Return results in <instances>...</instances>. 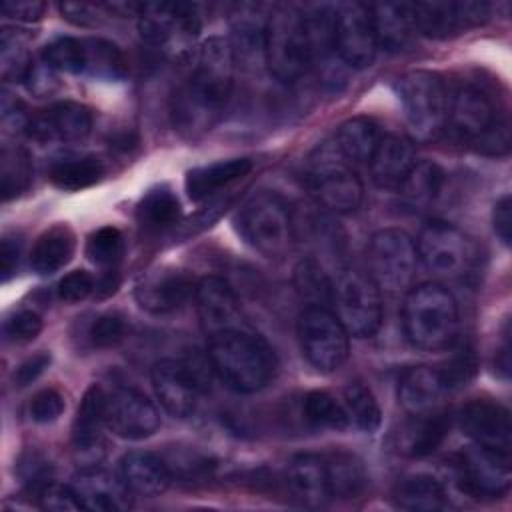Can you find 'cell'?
I'll list each match as a JSON object with an SVG mask.
<instances>
[{"instance_id": "6da1fadb", "label": "cell", "mask_w": 512, "mask_h": 512, "mask_svg": "<svg viewBox=\"0 0 512 512\" xmlns=\"http://www.w3.org/2000/svg\"><path fill=\"white\" fill-rule=\"evenodd\" d=\"M236 56L228 38H208L196 56L192 74L172 96L174 130L184 138H200L220 120L234 86Z\"/></svg>"}, {"instance_id": "7a4b0ae2", "label": "cell", "mask_w": 512, "mask_h": 512, "mask_svg": "<svg viewBox=\"0 0 512 512\" xmlns=\"http://www.w3.org/2000/svg\"><path fill=\"white\" fill-rule=\"evenodd\" d=\"M208 358L214 374L234 392L254 394L270 384L278 362L272 346L242 328L212 334Z\"/></svg>"}, {"instance_id": "3957f363", "label": "cell", "mask_w": 512, "mask_h": 512, "mask_svg": "<svg viewBox=\"0 0 512 512\" xmlns=\"http://www.w3.org/2000/svg\"><path fill=\"white\" fill-rule=\"evenodd\" d=\"M402 328L420 350L448 348L458 332V304L448 288L436 282L414 286L402 302Z\"/></svg>"}, {"instance_id": "277c9868", "label": "cell", "mask_w": 512, "mask_h": 512, "mask_svg": "<svg viewBox=\"0 0 512 512\" xmlns=\"http://www.w3.org/2000/svg\"><path fill=\"white\" fill-rule=\"evenodd\" d=\"M446 120L456 134L476 144L478 150L502 156L510 148V124L506 114L498 110L492 96L474 86H460L448 100Z\"/></svg>"}, {"instance_id": "5b68a950", "label": "cell", "mask_w": 512, "mask_h": 512, "mask_svg": "<svg viewBox=\"0 0 512 512\" xmlns=\"http://www.w3.org/2000/svg\"><path fill=\"white\" fill-rule=\"evenodd\" d=\"M314 60L304 12L296 6H274L264 34V62L282 82L300 78Z\"/></svg>"}, {"instance_id": "8992f818", "label": "cell", "mask_w": 512, "mask_h": 512, "mask_svg": "<svg viewBox=\"0 0 512 512\" xmlns=\"http://www.w3.org/2000/svg\"><path fill=\"white\" fill-rule=\"evenodd\" d=\"M238 236L266 258H280L292 244L290 208L274 192H256L234 218Z\"/></svg>"}, {"instance_id": "52a82bcc", "label": "cell", "mask_w": 512, "mask_h": 512, "mask_svg": "<svg viewBox=\"0 0 512 512\" xmlns=\"http://www.w3.org/2000/svg\"><path fill=\"white\" fill-rule=\"evenodd\" d=\"M416 252L428 272L450 280L470 276L480 262L476 242L454 224L440 220H432L420 230Z\"/></svg>"}, {"instance_id": "ba28073f", "label": "cell", "mask_w": 512, "mask_h": 512, "mask_svg": "<svg viewBox=\"0 0 512 512\" xmlns=\"http://www.w3.org/2000/svg\"><path fill=\"white\" fill-rule=\"evenodd\" d=\"M396 92L412 136L420 142L438 136L448 114V96L436 72H406L396 82Z\"/></svg>"}, {"instance_id": "9c48e42d", "label": "cell", "mask_w": 512, "mask_h": 512, "mask_svg": "<svg viewBox=\"0 0 512 512\" xmlns=\"http://www.w3.org/2000/svg\"><path fill=\"white\" fill-rule=\"evenodd\" d=\"M310 186L318 202L336 214L354 212L364 196L358 174L334 142H324L310 156Z\"/></svg>"}, {"instance_id": "30bf717a", "label": "cell", "mask_w": 512, "mask_h": 512, "mask_svg": "<svg viewBox=\"0 0 512 512\" xmlns=\"http://www.w3.org/2000/svg\"><path fill=\"white\" fill-rule=\"evenodd\" d=\"M368 276L380 292H408L416 276V242L400 228L378 230L368 244L366 252Z\"/></svg>"}, {"instance_id": "8fae6325", "label": "cell", "mask_w": 512, "mask_h": 512, "mask_svg": "<svg viewBox=\"0 0 512 512\" xmlns=\"http://www.w3.org/2000/svg\"><path fill=\"white\" fill-rule=\"evenodd\" d=\"M336 318L356 338H370L382 324V296L374 280L358 270H344L332 284Z\"/></svg>"}, {"instance_id": "7c38bea8", "label": "cell", "mask_w": 512, "mask_h": 512, "mask_svg": "<svg viewBox=\"0 0 512 512\" xmlns=\"http://www.w3.org/2000/svg\"><path fill=\"white\" fill-rule=\"evenodd\" d=\"M138 30L146 44L164 54H184L200 32V14L196 4H142Z\"/></svg>"}, {"instance_id": "4fadbf2b", "label": "cell", "mask_w": 512, "mask_h": 512, "mask_svg": "<svg viewBox=\"0 0 512 512\" xmlns=\"http://www.w3.org/2000/svg\"><path fill=\"white\" fill-rule=\"evenodd\" d=\"M302 356L320 372H336L348 358L350 334L328 308L308 306L298 318Z\"/></svg>"}, {"instance_id": "5bb4252c", "label": "cell", "mask_w": 512, "mask_h": 512, "mask_svg": "<svg viewBox=\"0 0 512 512\" xmlns=\"http://www.w3.org/2000/svg\"><path fill=\"white\" fill-rule=\"evenodd\" d=\"M458 480L476 498H500L510 490V452L490 446H470L458 456Z\"/></svg>"}, {"instance_id": "9a60e30c", "label": "cell", "mask_w": 512, "mask_h": 512, "mask_svg": "<svg viewBox=\"0 0 512 512\" xmlns=\"http://www.w3.org/2000/svg\"><path fill=\"white\" fill-rule=\"evenodd\" d=\"M334 50L352 68H366L376 56V36L370 8L360 2H344L334 8Z\"/></svg>"}, {"instance_id": "2e32d148", "label": "cell", "mask_w": 512, "mask_h": 512, "mask_svg": "<svg viewBox=\"0 0 512 512\" xmlns=\"http://www.w3.org/2000/svg\"><path fill=\"white\" fill-rule=\"evenodd\" d=\"M412 10L418 34L436 40L478 28L490 18L486 2H416Z\"/></svg>"}, {"instance_id": "e0dca14e", "label": "cell", "mask_w": 512, "mask_h": 512, "mask_svg": "<svg viewBox=\"0 0 512 512\" xmlns=\"http://www.w3.org/2000/svg\"><path fill=\"white\" fill-rule=\"evenodd\" d=\"M106 428L124 440H142L160 426L156 406L134 388H116L106 394Z\"/></svg>"}, {"instance_id": "ac0fdd59", "label": "cell", "mask_w": 512, "mask_h": 512, "mask_svg": "<svg viewBox=\"0 0 512 512\" xmlns=\"http://www.w3.org/2000/svg\"><path fill=\"white\" fill-rule=\"evenodd\" d=\"M194 290L196 282L186 270L158 266L138 280L134 298L150 314H168L182 308L194 296Z\"/></svg>"}, {"instance_id": "d6986e66", "label": "cell", "mask_w": 512, "mask_h": 512, "mask_svg": "<svg viewBox=\"0 0 512 512\" xmlns=\"http://www.w3.org/2000/svg\"><path fill=\"white\" fill-rule=\"evenodd\" d=\"M106 410V392L102 386L92 384L76 410L74 424H72V448L76 460L86 466H98L104 456V436L102 428L106 426L104 418Z\"/></svg>"}, {"instance_id": "ffe728a7", "label": "cell", "mask_w": 512, "mask_h": 512, "mask_svg": "<svg viewBox=\"0 0 512 512\" xmlns=\"http://www.w3.org/2000/svg\"><path fill=\"white\" fill-rule=\"evenodd\" d=\"M92 130V112L88 106L72 100L52 104L46 112L30 118L26 134L36 142H80Z\"/></svg>"}, {"instance_id": "44dd1931", "label": "cell", "mask_w": 512, "mask_h": 512, "mask_svg": "<svg viewBox=\"0 0 512 512\" xmlns=\"http://www.w3.org/2000/svg\"><path fill=\"white\" fill-rule=\"evenodd\" d=\"M194 300L200 324L208 336L240 328V304L224 278L206 276L196 282Z\"/></svg>"}, {"instance_id": "7402d4cb", "label": "cell", "mask_w": 512, "mask_h": 512, "mask_svg": "<svg viewBox=\"0 0 512 512\" xmlns=\"http://www.w3.org/2000/svg\"><path fill=\"white\" fill-rule=\"evenodd\" d=\"M458 420L462 432L476 444L510 452V414L502 404L474 398L462 406Z\"/></svg>"}, {"instance_id": "603a6c76", "label": "cell", "mask_w": 512, "mask_h": 512, "mask_svg": "<svg viewBox=\"0 0 512 512\" xmlns=\"http://www.w3.org/2000/svg\"><path fill=\"white\" fill-rule=\"evenodd\" d=\"M82 508L92 512H122L132 506V492L120 474H112L98 466L82 468L72 482Z\"/></svg>"}, {"instance_id": "cb8c5ba5", "label": "cell", "mask_w": 512, "mask_h": 512, "mask_svg": "<svg viewBox=\"0 0 512 512\" xmlns=\"http://www.w3.org/2000/svg\"><path fill=\"white\" fill-rule=\"evenodd\" d=\"M150 378L158 402L172 418H188L194 412L198 388L182 362L172 358L158 360Z\"/></svg>"}, {"instance_id": "d4e9b609", "label": "cell", "mask_w": 512, "mask_h": 512, "mask_svg": "<svg viewBox=\"0 0 512 512\" xmlns=\"http://www.w3.org/2000/svg\"><path fill=\"white\" fill-rule=\"evenodd\" d=\"M448 390L440 370L424 364L406 368L398 380V400L410 416L442 410Z\"/></svg>"}, {"instance_id": "484cf974", "label": "cell", "mask_w": 512, "mask_h": 512, "mask_svg": "<svg viewBox=\"0 0 512 512\" xmlns=\"http://www.w3.org/2000/svg\"><path fill=\"white\" fill-rule=\"evenodd\" d=\"M134 496L154 498L168 490L172 474L162 456L148 450H132L122 456L118 472Z\"/></svg>"}, {"instance_id": "4316f807", "label": "cell", "mask_w": 512, "mask_h": 512, "mask_svg": "<svg viewBox=\"0 0 512 512\" xmlns=\"http://www.w3.org/2000/svg\"><path fill=\"white\" fill-rule=\"evenodd\" d=\"M286 482L292 496L308 508H320L332 498L326 458L320 454L294 456L286 470Z\"/></svg>"}, {"instance_id": "83f0119b", "label": "cell", "mask_w": 512, "mask_h": 512, "mask_svg": "<svg viewBox=\"0 0 512 512\" xmlns=\"http://www.w3.org/2000/svg\"><path fill=\"white\" fill-rule=\"evenodd\" d=\"M368 8L378 46L388 52H400L412 46L418 36L412 4L384 2Z\"/></svg>"}, {"instance_id": "f1b7e54d", "label": "cell", "mask_w": 512, "mask_h": 512, "mask_svg": "<svg viewBox=\"0 0 512 512\" xmlns=\"http://www.w3.org/2000/svg\"><path fill=\"white\" fill-rule=\"evenodd\" d=\"M414 162L416 160L412 144L398 134H386L380 138L378 146L374 148L368 160L372 182L378 188L398 190L400 182L414 166Z\"/></svg>"}, {"instance_id": "f546056e", "label": "cell", "mask_w": 512, "mask_h": 512, "mask_svg": "<svg viewBox=\"0 0 512 512\" xmlns=\"http://www.w3.org/2000/svg\"><path fill=\"white\" fill-rule=\"evenodd\" d=\"M450 430V418L444 410L410 416V420L396 432V448L404 456L422 458L432 454Z\"/></svg>"}, {"instance_id": "4dcf8cb0", "label": "cell", "mask_w": 512, "mask_h": 512, "mask_svg": "<svg viewBox=\"0 0 512 512\" xmlns=\"http://www.w3.org/2000/svg\"><path fill=\"white\" fill-rule=\"evenodd\" d=\"M250 170H252L250 158H230V160H220V162L192 168L184 180L186 194L190 200H196V202L204 200L214 192H218L220 188L240 180Z\"/></svg>"}, {"instance_id": "1f68e13d", "label": "cell", "mask_w": 512, "mask_h": 512, "mask_svg": "<svg viewBox=\"0 0 512 512\" xmlns=\"http://www.w3.org/2000/svg\"><path fill=\"white\" fill-rule=\"evenodd\" d=\"M76 236L70 226L58 224L38 236L30 252V266L40 276H50L64 268L74 254Z\"/></svg>"}, {"instance_id": "d6a6232c", "label": "cell", "mask_w": 512, "mask_h": 512, "mask_svg": "<svg viewBox=\"0 0 512 512\" xmlns=\"http://www.w3.org/2000/svg\"><path fill=\"white\" fill-rule=\"evenodd\" d=\"M444 184L442 168L432 160L414 162L404 180L398 186L400 202L412 212L426 210L438 196Z\"/></svg>"}, {"instance_id": "836d02e7", "label": "cell", "mask_w": 512, "mask_h": 512, "mask_svg": "<svg viewBox=\"0 0 512 512\" xmlns=\"http://www.w3.org/2000/svg\"><path fill=\"white\" fill-rule=\"evenodd\" d=\"M394 504L412 512H436L450 506L446 488L428 474H414L398 482L394 488Z\"/></svg>"}, {"instance_id": "e575fe53", "label": "cell", "mask_w": 512, "mask_h": 512, "mask_svg": "<svg viewBox=\"0 0 512 512\" xmlns=\"http://www.w3.org/2000/svg\"><path fill=\"white\" fill-rule=\"evenodd\" d=\"M326 458L328 484L332 498L352 500L364 494L368 486V474L362 460L350 452H332Z\"/></svg>"}, {"instance_id": "d590c367", "label": "cell", "mask_w": 512, "mask_h": 512, "mask_svg": "<svg viewBox=\"0 0 512 512\" xmlns=\"http://www.w3.org/2000/svg\"><path fill=\"white\" fill-rule=\"evenodd\" d=\"M268 14L260 4H240L232 14V30H234V56H256L262 54L264 58V34Z\"/></svg>"}, {"instance_id": "8d00e7d4", "label": "cell", "mask_w": 512, "mask_h": 512, "mask_svg": "<svg viewBox=\"0 0 512 512\" xmlns=\"http://www.w3.org/2000/svg\"><path fill=\"white\" fill-rule=\"evenodd\" d=\"M104 166L96 156H68L50 164L48 180L64 192H78L100 182Z\"/></svg>"}, {"instance_id": "74e56055", "label": "cell", "mask_w": 512, "mask_h": 512, "mask_svg": "<svg viewBox=\"0 0 512 512\" xmlns=\"http://www.w3.org/2000/svg\"><path fill=\"white\" fill-rule=\"evenodd\" d=\"M382 134L370 118H350L340 124L334 144L348 162H368Z\"/></svg>"}, {"instance_id": "f35d334b", "label": "cell", "mask_w": 512, "mask_h": 512, "mask_svg": "<svg viewBox=\"0 0 512 512\" xmlns=\"http://www.w3.org/2000/svg\"><path fill=\"white\" fill-rule=\"evenodd\" d=\"M136 216L142 228L158 232L178 222L180 202L168 186H154L140 198Z\"/></svg>"}, {"instance_id": "ab89813d", "label": "cell", "mask_w": 512, "mask_h": 512, "mask_svg": "<svg viewBox=\"0 0 512 512\" xmlns=\"http://www.w3.org/2000/svg\"><path fill=\"white\" fill-rule=\"evenodd\" d=\"M84 40V74L96 80H122L128 72L120 48L104 38Z\"/></svg>"}, {"instance_id": "60d3db41", "label": "cell", "mask_w": 512, "mask_h": 512, "mask_svg": "<svg viewBox=\"0 0 512 512\" xmlns=\"http://www.w3.org/2000/svg\"><path fill=\"white\" fill-rule=\"evenodd\" d=\"M32 180V162L24 148L4 146L0 156V192L4 202L24 194Z\"/></svg>"}, {"instance_id": "b9f144b4", "label": "cell", "mask_w": 512, "mask_h": 512, "mask_svg": "<svg viewBox=\"0 0 512 512\" xmlns=\"http://www.w3.org/2000/svg\"><path fill=\"white\" fill-rule=\"evenodd\" d=\"M292 282L298 296L308 302V306L326 308V304H332V282L314 258H304L296 264Z\"/></svg>"}, {"instance_id": "7bdbcfd3", "label": "cell", "mask_w": 512, "mask_h": 512, "mask_svg": "<svg viewBox=\"0 0 512 512\" xmlns=\"http://www.w3.org/2000/svg\"><path fill=\"white\" fill-rule=\"evenodd\" d=\"M342 404H344L350 424H354L358 430L370 434L380 428V422H382L380 406H378L374 394L370 392V388H366L364 384H360V382L348 384L344 388Z\"/></svg>"}, {"instance_id": "ee69618b", "label": "cell", "mask_w": 512, "mask_h": 512, "mask_svg": "<svg viewBox=\"0 0 512 512\" xmlns=\"http://www.w3.org/2000/svg\"><path fill=\"white\" fill-rule=\"evenodd\" d=\"M302 412L312 426L330 428V430H344L350 426L348 414L344 404L338 402L332 394L324 390L308 392L302 404Z\"/></svg>"}, {"instance_id": "f6af8a7d", "label": "cell", "mask_w": 512, "mask_h": 512, "mask_svg": "<svg viewBox=\"0 0 512 512\" xmlns=\"http://www.w3.org/2000/svg\"><path fill=\"white\" fill-rule=\"evenodd\" d=\"M0 66H2V78L20 82L26 78L32 58L26 52V38L12 28L2 30L0 38Z\"/></svg>"}, {"instance_id": "bcb514c9", "label": "cell", "mask_w": 512, "mask_h": 512, "mask_svg": "<svg viewBox=\"0 0 512 512\" xmlns=\"http://www.w3.org/2000/svg\"><path fill=\"white\" fill-rule=\"evenodd\" d=\"M124 236L116 226H102L86 240V256L96 266L114 268L124 256Z\"/></svg>"}, {"instance_id": "7dc6e473", "label": "cell", "mask_w": 512, "mask_h": 512, "mask_svg": "<svg viewBox=\"0 0 512 512\" xmlns=\"http://www.w3.org/2000/svg\"><path fill=\"white\" fill-rule=\"evenodd\" d=\"M42 60L56 72L84 74V40L58 38L44 46Z\"/></svg>"}, {"instance_id": "c3c4849f", "label": "cell", "mask_w": 512, "mask_h": 512, "mask_svg": "<svg viewBox=\"0 0 512 512\" xmlns=\"http://www.w3.org/2000/svg\"><path fill=\"white\" fill-rule=\"evenodd\" d=\"M128 334V322L120 312H106L92 320L88 328V338L96 348L118 346Z\"/></svg>"}, {"instance_id": "681fc988", "label": "cell", "mask_w": 512, "mask_h": 512, "mask_svg": "<svg viewBox=\"0 0 512 512\" xmlns=\"http://www.w3.org/2000/svg\"><path fill=\"white\" fill-rule=\"evenodd\" d=\"M36 498H38V506L42 510H52V512L84 510L72 484L68 486V484H60V482H46L40 486Z\"/></svg>"}, {"instance_id": "f907efd6", "label": "cell", "mask_w": 512, "mask_h": 512, "mask_svg": "<svg viewBox=\"0 0 512 512\" xmlns=\"http://www.w3.org/2000/svg\"><path fill=\"white\" fill-rule=\"evenodd\" d=\"M438 370L448 388L462 386L476 372V354L470 346H462L450 356V360L444 364V368H438Z\"/></svg>"}, {"instance_id": "816d5d0a", "label": "cell", "mask_w": 512, "mask_h": 512, "mask_svg": "<svg viewBox=\"0 0 512 512\" xmlns=\"http://www.w3.org/2000/svg\"><path fill=\"white\" fill-rule=\"evenodd\" d=\"M42 332V318L34 310H18L4 322V336L14 344L32 342Z\"/></svg>"}, {"instance_id": "f5cc1de1", "label": "cell", "mask_w": 512, "mask_h": 512, "mask_svg": "<svg viewBox=\"0 0 512 512\" xmlns=\"http://www.w3.org/2000/svg\"><path fill=\"white\" fill-rule=\"evenodd\" d=\"M64 412V398L54 388H44L36 392L30 400V418L36 424H50L58 420Z\"/></svg>"}, {"instance_id": "db71d44e", "label": "cell", "mask_w": 512, "mask_h": 512, "mask_svg": "<svg viewBox=\"0 0 512 512\" xmlns=\"http://www.w3.org/2000/svg\"><path fill=\"white\" fill-rule=\"evenodd\" d=\"M58 298L66 304H76L94 292V278L86 270H72L58 282Z\"/></svg>"}, {"instance_id": "11a10c76", "label": "cell", "mask_w": 512, "mask_h": 512, "mask_svg": "<svg viewBox=\"0 0 512 512\" xmlns=\"http://www.w3.org/2000/svg\"><path fill=\"white\" fill-rule=\"evenodd\" d=\"M24 82H26L28 90H30L32 94H36L38 98L52 94V92L56 90V86H58V82H56V70H52L42 58H40L38 62L32 60V66H30V70H28Z\"/></svg>"}, {"instance_id": "9f6ffc18", "label": "cell", "mask_w": 512, "mask_h": 512, "mask_svg": "<svg viewBox=\"0 0 512 512\" xmlns=\"http://www.w3.org/2000/svg\"><path fill=\"white\" fill-rule=\"evenodd\" d=\"M48 366H50V354H48V352H38V354L26 358V360L16 368V372H14V376H12V378H14V384H16L18 388H24V386L36 382V380L44 374V370H46Z\"/></svg>"}, {"instance_id": "6f0895ef", "label": "cell", "mask_w": 512, "mask_h": 512, "mask_svg": "<svg viewBox=\"0 0 512 512\" xmlns=\"http://www.w3.org/2000/svg\"><path fill=\"white\" fill-rule=\"evenodd\" d=\"M30 116L26 114V106L18 98H10V94L4 92L2 96V124L8 132H20L28 128Z\"/></svg>"}, {"instance_id": "680465c9", "label": "cell", "mask_w": 512, "mask_h": 512, "mask_svg": "<svg viewBox=\"0 0 512 512\" xmlns=\"http://www.w3.org/2000/svg\"><path fill=\"white\" fill-rule=\"evenodd\" d=\"M182 364L186 366L188 374L192 376L198 392H204L206 388H210V380H212V364H210V358H208V352L202 354L198 350H192V354H188L186 360H182Z\"/></svg>"}, {"instance_id": "91938a15", "label": "cell", "mask_w": 512, "mask_h": 512, "mask_svg": "<svg viewBox=\"0 0 512 512\" xmlns=\"http://www.w3.org/2000/svg\"><path fill=\"white\" fill-rule=\"evenodd\" d=\"M46 10V4L34 2V0H22V2H4L2 14L16 22H36L42 18Z\"/></svg>"}, {"instance_id": "94428289", "label": "cell", "mask_w": 512, "mask_h": 512, "mask_svg": "<svg viewBox=\"0 0 512 512\" xmlns=\"http://www.w3.org/2000/svg\"><path fill=\"white\" fill-rule=\"evenodd\" d=\"M60 14L78 26H94L98 22L100 10L104 6H92V4H78V2H64L58 6Z\"/></svg>"}, {"instance_id": "6125c7cd", "label": "cell", "mask_w": 512, "mask_h": 512, "mask_svg": "<svg viewBox=\"0 0 512 512\" xmlns=\"http://www.w3.org/2000/svg\"><path fill=\"white\" fill-rule=\"evenodd\" d=\"M510 212H512V204H510V196L506 194L494 204V212H492L494 232L506 246L510 244V230H512V214Z\"/></svg>"}, {"instance_id": "be15d7a7", "label": "cell", "mask_w": 512, "mask_h": 512, "mask_svg": "<svg viewBox=\"0 0 512 512\" xmlns=\"http://www.w3.org/2000/svg\"><path fill=\"white\" fill-rule=\"evenodd\" d=\"M20 264V242L14 238H4L0 244V272H2V280L8 282Z\"/></svg>"}]
</instances>
